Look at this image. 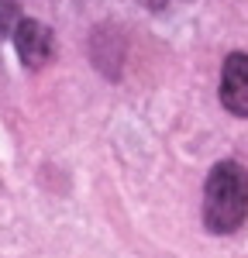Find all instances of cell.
<instances>
[{"label": "cell", "instance_id": "obj_1", "mask_svg": "<svg viewBox=\"0 0 248 258\" xmlns=\"http://www.w3.org/2000/svg\"><path fill=\"white\" fill-rule=\"evenodd\" d=\"M248 217V172L238 162H217L204 186V224L210 234H234Z\"/></svg>", "mask_w": 248, "mask_h": 258}, {"label": "cell", "instance_id": "obj_3", "mask_svg": "<svg viewBox=\"0 0 248 258\" xmlns=\"http://www.w3.org/2000/svg\"><path fill=\"white\" fill-rule=\"evenodd\" d=\"M11 38H14V48H18L21 62H24L28 69H41L45 62L52 59V48H55V45H52V31H48L41 21L24 18Z\"/></svg>", "mask_w": 248, "mask_h": 258}, {"label": "cell", "instance_id": "obj_2", "mask_svg": "<svg viewBox=\"0 0 248 258\" xmlns=\"http://www.w3.org/2000/svg\"><path fill=\"white\" fill-rule=\"evenodd\" d=\"M221 103L234 117H248V55L234 52L221 69Z\"/></svg>", "mask_w": 248, "mask_h": 258}, {"label": "cell", "instance_id": "obj_4", "mask_svg": "<svg viewBox=\"0 0 248 258\" xmlns=\"http://www.w3.org/2000/svg\"><path fill=\"white\" fill-rule=\"evenodd\" d=\"M21 21H24V18H21L18 4H11V0H0V35H14Z\"/></svg>", "mask_w": 248, "mask_h": 258}]
</instances>
